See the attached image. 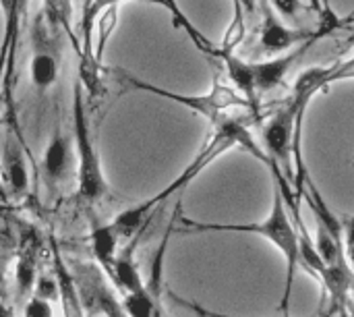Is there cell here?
<instances>
[{
	"instance_id": "6da1fadb",
	"label": "cell",
	"mask_w": 354,
	"mask_h": 317,
	"mask_svg": "<svg viewBox=\"0 0 354 317\" xmlns=\"http://www.w3.org/2000/svg\"><path fill=\"white\" fill-rule=\"evenodd\" d=\"M214 127L216 129H214L212 137L203 143V147L199 150V154L195 156V160L166 189H162L153 197H149V199H145V201H141V203H137V206H133V208H129L124 212H120L112 220L118 237H129V235L141 230V226L145 224V220L151 216V212L158 206H162L164 201H168L174 193L187 189L209 164H214L220 156H224L226 152H230L234 147L245 150L247 154H251L253 158H257L261 164L270 166V160H268L263 147L253 139V135L249 131V125L243 118L228 116V118H224L222 123H218Z\"/></svg>"
},
{
	"instance_id": "7a4b0ae2",
	"label": "cell",
	"mask_w": 354,
	"mask_h": 317,
	"mask_svg": "<svg viewBox=\"0 0 354 317\" xmlns=\"http://www.w3.org/2000/svg\"><path fill=\"white\" fill-rule=\"evenodd\" d=\"M203 235V233H234V235H259L268 243H272L284 257L286 264V278H284V291L280 299V311L288 317L290 307V293L299 268V237L295 222L288 214L286 201L278 187H274V201L272 210L266 220L261 222H199L193 218H187L178 212L174 235Z\"/></svg>"
},
{
	"instance_id": "3957f363",
	"label": "cell",
	"mask_w": 354,
	"mask_h": 317,
	"mask_svg": "<svg viewBox=\"0 0 354 317\" xmlns=\"http://www.w3.org/2000/svg\"><path fill=\"white\" fill-rule=\"evenodd\" d=\"M73 145L77 156V197L85 203L102 201L110 191L83 102L81 81H75L73 85Z\"/></svg>"
},
{
	"instance_id": "277c9868",
	"label": "cell",
	"mask_w": 354,
	"mask_h": 317,
	"mask_svg": "<svg viewBox=\"0 0 354 317\" xmlns=\"http://www.w3.org/2000/svg\"><path fill=\"white\" fill-rule=\"evenodd\" d=\"M114 73L124 87H131V89H137L143 93H151L162 100H170L178 106H185V108L197 112L199 116L207 118L212 125H218L224 118H228V110H232V108H249L251 110L249 102L232 85L222 83L218 77L214 79L212 89L207 93L199 96V93H180V91H172V89H164L160 85L139 79L137 75H133L131 71H124V69H116Z\"/></svg>"
},
{
	"instance_id": "5b68a950",
	"label": "cell",
	"mask_w": 354,
	"mask_h": 317,
	"mask_svg": "<svg viewBox=\"0 0 354 317\" xmlns=\"http://www.w3.org/2000/svg\"><path fill=\"white\" fill-rule=\"evenodd\" d=\"M332 66V64H330ZM330 66H311L307 71H303L299 75V79L295 81L292 87V108H295V123H292V164H295V181H292V189L297 199H303V191H305V179L309 174L307 164H305V156H303V120L307 114V106L311 104V100L328 89L326 77L330 73Z\"/></svg>"
},
{
	"instance_id": "8992f818",
	"label": "cell",
	"mask_w": 354,
	"mask_h": 317,
	"mask_svg": "<svg viewBox=\"0 0 354 317\" xmlns=\"http://www.w3.org/2000/svg\"><path fill=\"white\" fill-rule=\"evenodd\" d=\"M292 123H295V108L288 100L280 106L263 125L261 141L263 152L270 160V170L282 172L288 183L295 181V164H292Z\"/></svg>"
},
{
	"instance_id": "52a82bcc",
	"label": "cell",
	"mask_w": 354,
	"mask_h": 317,
	"mask_svg": "<svg viewBox=\"0 0 354 317\" xmlns=\"http://www.w3.org/2000/svg\"><path fill=\"white\" fill-rule=\"evenodd\" d=\"M259 8L263 15V23H261V33H259V44L261 50L268 54H282L307 39H319L324 37V31L317 27L315 31L311 29H301V27H288L284 25L276 15H274V6L270 0H259Z\"/></svg>"
},
{
	"instance_id": "ba28073f",
	"label": "cell",
	"mask_w": 354,
	"mask_h": 317,
	"mask_svg": "<svg viewBox=\"0 0 354 317\" xmlns=\"http://www.w3.org/2000/svg\"><path fill=\"white\" fill-rule=\"evenodd\" d=\"M33 58H31V83L41 93L50 89L58 79V48L50 35V25L44 15L37 19L33 29Z\"/></svg>"
},
{
	"instance_id": "9c48e42d",
	"label": "cell",
	"mask_w": 354,
	"mask_h": 317,
	"mask_svg": "<svg viewBox=\"0 0 354 317\" xmlns=\"http://www.w3.org/2000/svg\"><path fill=\"white\" fill-rule=\"evenodd\" d=\"M77 172V156L73 139H68L60 129L54 133L41 156V174L50 187L60 185L68 174Z\"/></svg>"
},
{
	"instance_id": "30bf717a",
	"label": "cell",
	"mask_w": 354,
	"mask_h": 317,
	"mask_svg": "<svg viewBox=\"0 0 354 317\" xmlns=\"http://www.w3.org/2000/svg\"><path fill=\"white\" fill-rule=\"evenodd\" d=\"M79 272H81V278H75V282H77L79 291H83L81 297H83L85 303L95 305L104 317H129L124 307H122V303H118L114 293L108 289L100 268L81 266Z\"/></svg>"
},
{
	"instance_id": "8fae6325",
	"label": "cell",
	"mask_w": 354,
	"mask_h": 317,
	"mask_svg": "<svg viewBox=\"0 0 354 317\" xmlns=\"http://www.w3.org/2000/svg\"><path fill=\"white\" fill-rule=\"evenodd\" d=\"M317 39H307L270 60H259V62H251L253 66V75H255V85L257 91H272L278 85H282V81L286 79V75L290 73V69L295 66V62L315 44Z\"/></svg>"
},
{
	"instance_id": "7c38bea8",
	"label": "cell",
	"mask_w": 354,
	"mask_h": 317,
	"mask_svg": "<svg viewBox=\"0 0 354 317\" xmlns=\"http://www.w3.org/2000/svg\"><path fill=\"white\" fill-rule=\"evenodd\" d=\"M41 253V239L35 228H23L19 239L17 264H15V282L19 297H27L33 291L37 278V260Z\"/></svg>"
},
{
	"instance_id": "4fadbf2b",
	"label": "cell",
	"mask_w": 354,
	"mask_h": 317,
	"mask_svg": "<svg viewBox=\"0 0 354 317\" xmlns=\"http://www.w3.org/2000/svg\"><path fill=\"white\" fill-rule=\"evenodd\" d=\"M2 176H4V185L8 189V193L12 197H23L29 191V172H27V164H25V156H23V147L21 143L12 137V133H8L4 147H2Z\"/></svg>"
},
{
	"instance_id": "5bb4252c",
	"label": "cell",
	"mask_w": 354,
	"mask_h": 317,
	"mask_svg": "<svg viewBox=\"0 0 354 317\" xmlns=\"http://www.w3.org/2000/svg\"><path fill=\"white\" fill-rule=\"evenodd\" d=\"M52 272L58 282V301L62 307V316L85 317V301L81 297V291L54 243H52Z\"/></svg>"
},
{
	"instance_id": "9a60e30c",
	"label": "cell",
	"mask_w": 354,
	"mask_h": 317,
	"mask_svg": "<svg viewBox=\"0 0 354 317\" xmlns=\"http://www.w3.org/2000/svg\"><path fill=\"white\" fill-rule=\"evenodd\" d=\"M216 58L224 64L232 87L249 102L253 116L259 114V100H257V85L251 62L236 56V52H216Z\"/></svg>"
},
{
	"instance_id": "2e32d148",
	"label": "cell",
	"mask_w": 354,
	"mask_h": 317,
	"mask_svg": "<svg viewBox=\"0 0 354 317\" xmlns=\"http://www.w3.org/2000/svg\"><path fill=\"white\" fill-rule=\"evenodd\" d=\"M118 233L112 222L102 224L100 220L91 218V230H89V243H91V253L97 262V266L112 276L114 262H116V247H118Z\"/></svg>"
},
{
	"instance_id": "e0dca14e",
	"label": "cell",
	"mask_w": 354,
	"mask_h": 317,
	"mask_svg": "<svg viewBox=\"0 0 354 317\" xmlns=\"http://www.w3.org/2000/svg\"><path fill=\"white\" fill-rule=\"evenodd\" d=\"M178 212H180V208H176V212H174V216H172V220H170V224H168V228H166V233H164V237H162V241H160V245H158V249H156V253H153V260H151V266H149V278H147V282H145L147 291H149V293L153 295V299H158V301H160V297H162V293H164L166 253H168L170 239H172V235H174V226H176Z\"/></svg>"
},
{
	"instance_id": "ac0fdd59",
	"label": "cell",
	"mask_w": 354,
	"mask_h": 317,
	"mask_svg": "<svg viewBox=\"0 0 354 317\" xmlns=\"http://www.w3.org/2000/svg\"><path fill=\"white\" fill-rule=\"evenodd\" d=\"M110 278H112L114 284L122 291V295H127V293H137V291H143V289H145V280L141 278L139 268H137V264L133 262L131 249L116 257L114 270H112V276H110Z\"/></svg>"
},
{
	"instance_id": "d6986e66",
	"label": "cell",
	"mask_w": 354,
	"mask_h": 317,
	"mask_svg": "<svg viewBox=\"0 0 354 317\" xmlns=\"http://www.w3.org/2000/svg\"><path fill=\"white\" fill-rule=\"evenodd\" d=\"M118 17H120V4H114V6H108L95 21V27H93V62L100 66L102 64V58H104V52H106V46L118 25Z\"/></svg>"
},
{
	"instance_id": "ffe728a7",
	"label": "cell",
	"mask_w": 354,
	"mask_h": 317,
	"mask_svg": "<svg viewBox=\"0 0 354 317\" xmlns=\"http://www.w3.org/2000/svg\"><path fill=\"white\" fill-rule=\"evenodd\" d=\"M245 10L239 2L232 0V21L224 33V39L222 44L218 46V52H236V48L241 46V42L245 39V31H247V25H245Z\"/></svg>"
},
{
	"instance_id": "44dd1931",
	"label": "cell",
	"mask_w": 354,
	"mask_h": 317,
	"mask_svg": "<svg viewBox=\"0 0 354 317\" xmlns=\"http://www.w3.org/2000/svg\"><path fill=\"white\" fill-rule=\"evenodd\" d=\"M158 305H160V301L153 299V295L147 291V287L137 293H127L124 301H122V307L129 317H153Z\"/></svg>"
},
{
	"instance_id": "7402d4cb",
	"label": "cell",
	"mask_w": 354,
	"mask_h": 317,
	"mask_svg": "<svg viewBox=\"0 0 354 317\" xmlns=\"http://www.w3.org/2000/svg\"><path fill=\"white\" fill-rule=\"evenodd\" d=\"M170 299L172 301H176L180 307H187V309H191L195 316L199 317H239V316H230V314H222V311H214V309H207V307H203V305H199V303H193V301H187V299H180L178 295H174V293H170ZM336 309L334 307H328L326 311H322L317 317H336Z\"/></svg>"
},
{
	"instance_id": "603a6c76",
	"label": "cell",
	"mask_w": 354,
	"mask_h": 317,
	"mask_svg": "<svg viewBox=\"0 0 354 317\" xmlns=\"http://www.w3.org/2000/svg\"><path fill=\"white\" fill-rule=\"evenodd\" d=\"M33 289H35V291H33L35 297H41V299H46V301H50V303H52V301H58V282H56L54 272L37 276Z\"/></svg>"
},
{
	"instance_id": "cb8c5ba5",
	"label": "cell",
	"mask_w": 354,
	"mask_h": 317,
	"mask_svg": "<svg viewBox=\"0 0 354 317\" xmlns=\"http://www.w3.org/2000/svg\"><path fill=\"white\" fill-rule=\"evenodd\" d=\"M340 81H354V56H351L348 60H342V62L330 66V73L326 77L328 87L334 85V83H340Z\"/></svg>"
},
{
	"instance_id": "d4e9b609",
	"label": "cell",
	"mask_w": 354,
	"mask_h": 317,
	"mask_svg": "<svg viewBox=\"0 0 354 317\" xmlns=\"http://www.w3.org/2000/svg\"><path fill=\"white\" fill-rule=\"evenodd\" d=\"M23 317H54V309H52L50 301L33 295L23 307Z\"/></svg>"
},
{
	"instance_id": "484cf974",
	"label": "cell",
	"mask_w": 354,
	"mask_h": 317,
	"mask_svg": "<svg viewBox=\"0 0 354 317\" xmlns=\"http://www.w3.org/2000/svg\"><path fill=\"white\" fill-rule=\"evenodd\" d=\"M272 6L286 19V21H299V15L303 12V2L301 0H270Z\"/></svg>"
},
{
	"instance_id": "4316f807",
	"label": "cell",
	"mask_w": 354,
	"mask_h": 317,
	"mask_svg": "<svg viewBox=\"0 0 354 317\" xmlns=\"http://www.w3.org/2000/svg\"><path fill=\"white\" fill-rule=\"evenodd\" d=\"M234 2H239V4L243 6V10H245L247 17H253V15L257 12V8H259V6H257L259 0H234Z\"/></svg>"
},
{
	"instance_id": "83f0119b",
	"label": "cell",
	"mask_w": 354,
	"mask_h": 317,
	"mask_svg": "<svg viewBox=\"0 0 354 317\" xmlns=\"http://www.w3.org/2000/svg\"><path fill=\"white\" fill-rule=\"evenodd\" d=\"M307 2H309V6H311V8L319 15V19H322V17H324V4H322V0H307Z\"/></svg>"
},
{
	"instance_id": "f1b7e54d",
	"label": "cell",
	"mask_w": 354,
	"mask_h": 317,
	"mask_svg": "<svg viewBox=\"0 0 354 317\" xmlns=\"http://www.w3.org/2000/svg\"><path fill=\"white\" fill-rule=\"evenodd\" d=\"M0 317H10V311H8V307L0 301Z\"/></svg>"
},
{
	"instance_id": "f546056e",
	"label": "cell",
	"mask_w": 354,
	"mask_h": 317,
	"mask_svg": "<svg viewBox=\"0 0 354 317\" xmlns=\"http://www.w3.org/2000/svg\"><path fill=\"white\" fill-rule=\"evenodd\" d=\"M153 317H166V316H164V311H162V307H160V305H158V309H156Z\"/></svg>"
},
{
	"instance_id": "4dcf8cb0",
	"label": "cell",
	"mask_w": 354,
	"mask_h": 317,
	"mask_svg": "<svg viewBox=\"0 0 354 317\" xmlns=\"http://www.w3.org/2000/svg\"><path fill=\"white\" fill-rule=\"evenodd\" d=\"M348 314H351V317H354V303L353 305H348Z\"/></svg>"
},
{
	"instance_id": "1f68e13d",
	"label": "cell",
	"mask_w": 354,
	"mask_h": 317,
	"mask_svg": "<svg viewBox=\"0 0 354 317\" xmlns=\"http://www.w3.org/2000/svg\"><path fill=\"white\" fill-rule=\"evenodd\" d=\"M353 166H354V160H353Z\"/></svg>"
}]
</instances>
